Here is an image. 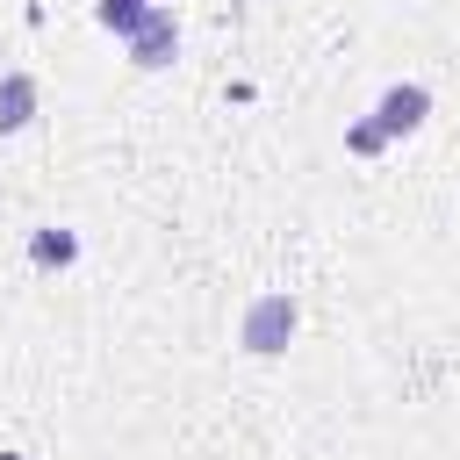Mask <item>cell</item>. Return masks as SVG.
<instances>
[{
    "label": "cell",
    "mask_w": 460,
    "mask_h": 460,
    "mask_svg": "<svg viewBox=\"0 0 460 460\" xmlns=\"http://www.w3.org/2000/svg\"><path fill=\"white\" fill-rule=\"evenodd\" d=\"M151 7H158V0H101L93 14H101V29H115V36H129V29H137V22L151 14Z\"/></svg>",
    "instance_id": "8992f818"
},
{
    "label": "cell",
    "mask_w": 460,
    "mask_h": 460,
    "mask_svg": "<svg viewBox=\"0 0 460 460\" xmlns=\"http://www.w3.org/2000/svg\"><path fill=\"white\" fill-rule=\"evenodd\" d=\"M381 144H388V137H381V129H374V122H359V129H352V137H345V151H359V158H374V151H381Z\"/></svg>",
    "instance_id": "52a82bcc"
},
{
    "label": "cell",
    "mask_w": 460,
    "mask_h": 460,
    "mask_svg": "<svg viewBox=\"0 0 460 460\" xmlns=\"http://www.w3.org/2000/svg\"><path fill=\"white\" fill-rule=\"evenodd\" d=\"M424 115H431V86H417V79H402V86H388V93L374 101V129H381L388 144H395V137H417Z\"/></svg>",
    "instance_id": "3957f363"
},
{
    "label": "cell",
    "mask_w": 460,
    "mask_h": 460,
    "mask_svg": "<svg viewBox=\"0 0 460 460\" xmlns=\"http://www.w3.org/2000/svg\"><path fill=\"white\" fill-rule=\"evenodd\" d=\"M0 460H29V453H0Z\"/></svg>",
    "instance_id": "ba28073f"
},
{
    "label": "cell",
    "mask_w": 460,
    "mask_h": 460,
    "mask_svg": "<svg viewBox=\"0 0 460 460\" xmlns=\"http://www.w3.org/2000/svg\"><path fill=\"white\" fill-rule=\"evenodd\" d=\"M295 295H280V288H266V295H252V309H244V323H237V345L252 352V359H273V352H288V338H295Z\"/></svg>",
    "instance_id": "6da1fadb"
},
{
    "label": "cell",
    "mask_w": 460,
    "mask_h": 460,
    "mask_svg": "<svg viewBox=\"0 0 460 460\" xmlns=\"http://www.w3.org/2000/svg\"><path fill=\"white\" fill-rule=\"evenodd\" d=\"M36 101H43V86L29 72H0V137H22L36 122Z\"/></svg>",
    "instance_id": "277c9868"
},
{
    "label": "cell",
    "mask_w": 460,
    "mask_h": 460,
    "mask_svg": "<svg viewBox=\"0 0 460 460\" xmlns=\"http://www.w3.org/2000/svg\"><path fill=\"white\" fill-rule=\"evenodd\" d=\"M122 43H129V65H137V72H165V65H172V50H180V22H172V7L158 0V7L122 36Z\"/></svg>",
    "instance_id": "7a4b0ae2"
},
{
    "label": "cell",
    "mask_w": 460,
    "mask_h": 460,
    "mask_svg": "<svg viewBox=\"0 0 460 460\" xmlns=\"http://www.w3.org/2000/svg\"><path fill=\"white\" fill-rule=\"evenodd\" d=\"M29 259H36L43 273H50V266L65 273V266L79 259V237H72V230H36V237H29Z\"/></svg>",
    "instance_id": "5b68a950"
}]
</instances>
